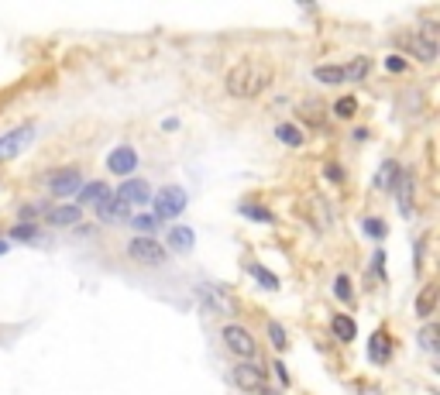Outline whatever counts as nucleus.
Returning a JSON list of instances; mask_svg holds the SVG:
<instances>
[{"label":"nucleus","instance_id":"nucleus-16","mask_svg":"<svg viewBox=\"0 0 440 395\" xmlns=\"http://www.w3.org/2000/svg\"><path fill=\"white\" fill-rule=\"evenodd\" d=\"M388 354H392V344H388L386 330H375V334H371V341H368V358H371L375 365H386Z\"/></svg>","mask_w":440,"mask_h":395},{"label":"nucleus","instance_id":"nucleus-37","mask_svg":"<svg viewBox=\"0 0 440 395\" xmlns=\"http://www.w3.org/2000/svg\"><path fill=\"white\" fill-rule=\"evenodd\" d=\"M4 251H7V244H4V241H0V255H4Z\"/></svg>","mask_w":440,"mask_h":395},{"label":"nucleus","instance_id":"nucleus-14","mask_svg":"<svg viewBox=\"0 0 440 395\" xmlns=\"http://www.w3.org/2000/svg\"><path fill=\"white\" fill-rule=\"evenodd\" d=\"M307 213H310L316 231H327V227L334 224V210L323 203V196H310V200H307Z\"/></svg>","mask_w":440,"mask_h":395},{"label":"nucleus","instance_id":"nucleus-13","mask_svg":"<svg viewBox=\"0 0 440 395\" xmlns=\"http://www.w3.org/2000/svg\"><path fill=\"white\" fill-rule=\"evenodd\" d=\"M117 196H121L128 207H134V203H148V200H152V189H148L145 179H128V183L117 189Z\"/></svg>","mask_w":440,"mask_h":395},{"label":"nucleus","instance_id":"nucleus-19","mask_svg":"<svg viewBox=\"0 0 440 395\" xmlns=\"http://www.w3.org/2000/svg\"><path fill=\"white\" fill-rule=\"evenodd\" d=\"M193 244H196L193 227H172V231H169V248H172V251H189Z\"/></svg>","mask_w":440,"mask_h":395},{"label":"nucleus","instance_id":"nucleus-33","mask_svg":"<svg viewBox=\"0 0 440 395\" xmlns=\"http://www.w3.org/2000/svg\"><path fill=\"white\" fill-rule=\"evenodd\" d=\"M35 234H38V227H35V224H18V227L11 231V237H18V241H31Z\"/></svg>","mask_w":440,"mask_h":395},{"label":"nucleus","instance_id":"nucleus-20","mask_svg":"<svg viewBox=\"0 0 440 395\" xmlns=\"http://www.w3.org/2000/svg\"><path fill=\"white\" fill-rule=\"evenodd\" d=\"M107 193H110V189H107V183H86V186H83V189L76 193V196H79L76 207H90V203H100Z\"/></svg>","mask_w":440,"mask_h":395},{"label":"nucleus","instance_id":"nucleus-29","mask_svg":"<svg viewBox=\"0 0 440 395\" xmlns=\"http://www.w3.org/2000/svg\"><path fill=\"white\" fill-rule=\"evenodd\" d=\"M410 189H413L410 176H403V179H399V210L403 213H410Z\"/></svg>","mask_w":440,"mask_h":395},{"label":"nucleus","instance_id":"nucleus-31","mask_svg":"<svg viewBox=\"0 0 440 395\" xmlns=\"http://www.w3.org/2000/svg\"><path fill=\"white\" fill-rule=\"evenodd\" d=\"M241 213H244V217H255L258 224H272V213L261 210V207H251V203H244V207H241Z\"/></svg>","mask_w":440,"mask_h":395},{"label":"nucleus","instance_id":"nucleus-9","mask_svg":"<svg viewBox=\"0 0 440 395\" xmlns=\"http://www.w3.org/2000/svg\"><path fill=\"white\" fill-rule=\"evenodd\" d=\"M234 385H237L241 392H261V389H265V371H261L255 361H244V365L234 368Z\"/></svg>","mask_w":440,"mask_h":395},{"label":"nucleus","instance_id":"nucleus-12","mask_svg":"<svg viewBox=\"0 0 440 395\" xmlns=\"http://www.w3.org/2000/svg\"><path fill=\"white\" fill-rule=\"evenodd\" d=\"M200 299H207V306L217 310V313H234L237 310L234 296L227 289H220V286H200Z\"/></svg>","mask_w":440,"mask_h":395},{"label":"nucleus","instance_id":"nucleus-25","mask_svg":"<svg viewBox=\"0 0 440 395\" xmlns=\"http://www.w3.org/2000/svg\"><path fill=\"white\" fill-rule=\"evenodd\" d=\"M313 76L320 79V83H327V86H340L344 83V69L340 66H316Z\"/></svg>","mask_w":440,"mask_h":395},{"label":"nucleus","instance_id":"nucleus-27","mask_svg":"<svg viewBox=\"0 0 440 395\" xmlns=\"http://www.w3.org/2000/svg\"><path fill=\"white\" fill-rule=\"evenodd\" d=\"M251 275L258 279V286L261 289H279V279L268 272V268H261V265H251Z\"/></svg>","mask_w":440,"mask_h":395},{"label":"nucleus","instance_id":"nucleus-6","mask_svg":"<svg viewBox=\"0 0 440 395\" xmlns=\"http://www.w3.org/2000/svg\"><path fill=\"white\" fill-rule=\"evenodd\" d=\"M45 186H49V193L55 200H66V196H76L83 189V176H79V169H59L45 179Z\"/></svg>","mask_w":440,"mask_h":395},{"label":"nucleus","instance_id":"nucleus-36","mask_svg":"<svg viewBox=\"0 0 440 395\" xmlns=\"http://www.w3.org/2000/svg\"><path fill=\"white\" fill-rule=\"evenodd\" d=\"M386 69H392V73H403V69H406V59H396V55H392V59H386Z\"/></svg>","mask_w":440,"mask_h":395},{"label":"nucleus","instance_id":"nucleus-10","mask_svg":"<svg viewBox=\"0 0 440 395\" xmlns=\"http://www.w3.org/2000/svg\"><path fill=\"white\" fill-rule=\"evenodd\" d=\"M107 169H110L114 176H131V172L138 169V152H134L131 145H117V148L107 155Z\"/></svg>","mask_w":440,"mask_h":395},{"label":"nucleus","instance_id":"nucleus-15","mask_svg":"<svg viewBox=\"0 0 440 395\" xmlns=\"http://www.w3.org/2000/svg\"><path fill=\"white\" fill-rule=\"evenodd\" d=\"M331 330H334L337 341L351 344V341H355V334H358V323H355L347 313H334V316H331Z\"/></svg>","mask_w":440,"mask_h":395},{"label":"nucleus","instance_id":"nucleus-1","mask_svg":"<svg viewBox=\"0 0 440 395\" xmlns=\"http://www.w3.org/2000/svg\"><path fill=\"white\" fill-rule=\"evenodd\" d=\"M272 83H275V66H272L268 59L248 55V59H241L237 66L227 69L224 90H227L231 97H237V100H251V97L265 93Z\"/></svg>","mask_w":440,"mask_h":395},{"label":"nucleus","instance_id":"nucleus-22","mask_svg":"<svg viewBox=\"0 0 440 395\" xmlns=\"http://www.w3.org/2000/svg\"><path fill=\"white\" fill-rule=\"evenodd\" d=\"M275 138H279L283 145H289V148H303V141H307V134L299 131L296 124H279V128H275Z\"/></svg>","mask_w":440,"mask_h":395},{"label":"nucleus","instance_id":"nucleus-18","mask_svg":"<svg viewBox=\"0 0 440 395\" xmlns=\"http://www.w3.org/2000/svg\"><path fill=\"white\" fill-rule=\"evenodd\" d=\"M434 310H437V286L430 282V286H423V292L416 296V316H423V320H427Z\"/></svg>","mask_w":440,"mask_h":395},{"label":"nucleus","instance_id":"nucleus-4","mask_svg":"<svg viewBox=\"0 0 440 395\" xmlns=\"http://www.w3.org/2000/svg\"><path fill=\"white\" fill-rule=\"evenodd\" d=\"M186 210V189L182 186H165L155 196V220H176Z\"/></svg>","mask_w":440,"mask_h":395},{"label":"nucleus","instance_id":"nucleus-7","mask_svg":"<svg viewBox=\"0 0 440 395\" xmlns=\"http://www.w3.org/2000/svg\"><path fill=\"white\" fill-rule=\"evenodd\" d=\"M31 138H35V128H31V124H21V128L7 131L4 138H0V162H11V158H18L28 148V145H31Z\"/></svg>","mask_w":440,"mask_h":395},{"label":"nucleus","instance_id":"nucleus-3","mask_svg":"<svg viewBox=\"0 0 440 395\" xmlns=\"http://www.w3.org/2000/svg\"><path fill=\"white\" fill-rule=\"evenodd\" d=\"M128 258L134 265H148V268H155V265L165 262V248L152 241V237H131L128 241Z\"/></svg>","mask_w":440,"mask_h":395},{"label":"nucleus","instance_id":"nucleus-21","mask_svg":"<svg viewBox=\"0 0 440 395\" xmlns=\"http://www.w3.org/2000/svg\"><path fill=\"white\" fill-rule=\"evenodd\" d=\"M344 69V83H362L364 76H368V69H371V62L364 59V55H358V59H351L347 66H340Z\"/></svg>","mask_w":440,"mask_h":395},{"label":"nucleus","instance_id":"nucleus-5","mask_svg":"<svg viewBox=\"0 0 440 395\" xmlns=\"http://www.w3.org/2000/svg\"><path fill=\"white\" fill-rule=\"evenodd\" d=\"M224 344H227V351L231 354H237V358H258V344H255V337L241 327V323H227L224 327Z\"/></svg>","mask_w":440,"mask_h":395},{"label":"nucleus","instance_id":"nucleus-28","mask_svg":"<svg viewBox=\"0 0 440 395\" xmlns=\"http://www.w3.org/2000/svg\"><path fill=\"white\" fill-rule=\"evenodd\" d=\"M331 110H334L337 117H355V110H358V100H355V97H340V100H337Z\"/></svg>","mask_w":440,"mask_h":395},{"label":"nucleus","instance_id":"nucleus-32","mask_svg":"<svg viewBox=\"0 0 440 395\" xmlns=\"http://www.w3.org/2000/svg\"><path fill=\"white\" fill-rule=\"evenodd\" d=\"M364 231H368L371 237H379V241H382V237H386V224H382L379 217H368V220H364Z\"/></svg>","mask_w":440,"mask_h":395},{"label":"nucleus","instance_id":"nucleus-35","mask_svg":"<svg viewBox=\"0 0 440 395\" xmlns=\"http://www.w3.org/2000/svg\"><path fill=\"white\" fill-rule=\"evenodd\" d=\"M323 176H327L331 183H340V179H344V172L337 169V162H327V165H323Z\"/></svg>","mask_w":440,"mask_h":395},{"label":"nucleus","instance_id":"nucleus-30","mask_svg":"<svg viewBox=\"0 0 440 395\" xmlns=\"http://www.w3.org/2000/svg\"><path fill=\"white\" fill-rule=\"evenodd\" d=\"M334 292H337V299H340V303H351V282H347V275H337Z\"/></svg>","mask_w":440,"mask_h":395},{"label":"nucleus","instance_id":"nucleus-34","mask_svg":"<svg viewBox=\"0 0 440 395\" xmlns=\"http://www.w3.org/2000/svg\"><path fill=\"white\" fill-rule=\"evenodd\" d=\"M268 337H272V344H275L279 351L285 347V334H283V327H279V323H268Z\"/></svg>","mask_w":440,"mask_h":395},{"label":"nucleus","instance_id":"nucleus-2","mask_svg":"<svg viewBox=\"0 0 440 395\" xmlns=\"http://www.w3.org/2000/svg\"><path fill=\"white\" fill-rule=\"evenodd\" d=\"M399 45L406 49L410 55H416L420 62H434L437 59V31L434 25H427L423 31H413V35H399Z\"/></svg>","mask_w":440,"mask_h":395},{"label":"nucleus","instance_id":"nucleus-26","mask_svg":"<svg viewBox=\"0 0 440 395\" xmlns=\"http://www.w3.org/2000/svg\"><path fill=\"white\" fill-rule=\"evenodd\" d=\"M128 224L134 227V231H138V234H152V231L158 227V220L152 217V213H138V217H131Z\"/></svg>","mask_w":440,"mask_h":395},{"label":"nucleus","instance_id":"nucleus-24","mask_svg":"<svg viewBox=\"0 0 440 395\" xmlns=\"http://www.w3.org/2000/svg\"><path fill=\"white\" fill-rule=\"evenodd\" d=\"M396 176H399V162H382V169H379V176H375V189H388V186L396 183Z\"/></svg>","mask_w":440,"mask_h":395},{"label":"nucleus","instance_id":"nucleus-11","mask_svg":"<svg viewBox=\"0 0 440 395\" xmlns=\"http://www.w3.org/2000/svg\"><path fill=\"white\" fill-rule=\"evenodd\" d=\"M296 117H299L303 124H310V128H323V124H327V104L316 100V97H307L303 104L296 107Z\"/></svg>","mask_w":440,"mask_h":395},{"label":"nucleus","instance_id":"nucleus-8","mask_svg":"<svg viewBox=\"0 0 440 395\" xmlns=\"http://www.w3.org/2000/svg\"><path fill=\"white\" fill-rule=\"evenodd\" d=\"M97 217H100V224H128L131 207L117 196V193H107L104 200L97 203Z\"/></svg>","mask_w":440,"mask_h":395},{"label":"nucleus","instance_id":"nucleus-17","mask_svg":"<svg viewBox=\"0 0 440 395\" xmlns=\"http://www.w3.org/2000/svg\"><path fill=\"white\" fill-rule=\"evenodd\" d=\"M79 217H83V210H79L76 203L73 207H55V210H49V224L52 227H73Z\"/></svg>","mask_w":440,"mask_h":395},{"label":"nucleus","instance_id":"nucleus-23","mask_svg":"<svg viewBox=\"0 0 440 395\" xmlns=\"http://www.w3.org/2000/svg\"><path fill=\"white\" fill-rule=\"evenodd\" d=\"M416 344H420L427 354H437V347H440L437 327H434V323H423V327H420V334H416Z\"/></svg>","mask_w":440,"mask_h":395}]
</instances>
